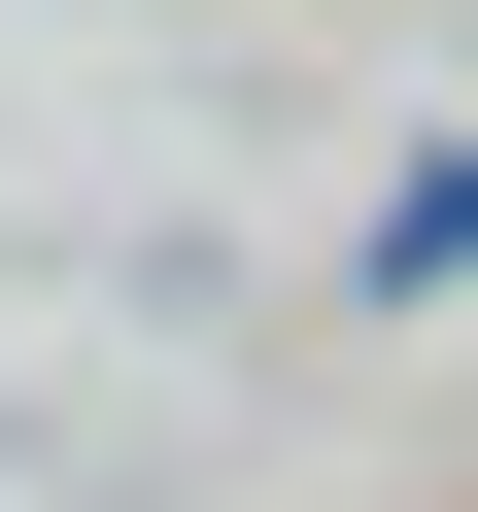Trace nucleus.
<instances>
[{"mask_svg":"<svg viewBox=\"0 0 478 512\" xmlns=\"http://www.w3.org/2000/svg\"><path fill=\"white\" fill-rule=\"evenodd\" d=\"M376 274H410V308H444V274H478V171H410V205H376Z\"/></svg>","mask_w":478,"mask_h":512,"instance_id":"f257e3e1","label":"nucleus"}]
</instances>
